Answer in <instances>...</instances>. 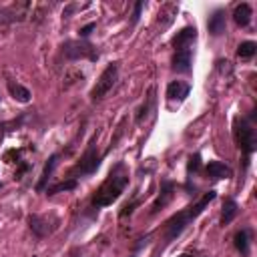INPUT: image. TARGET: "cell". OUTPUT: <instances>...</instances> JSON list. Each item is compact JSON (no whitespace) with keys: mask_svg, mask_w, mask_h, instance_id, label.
Masks as SVG:
<instances>
[{"mask_svg":"<svg viewBox=\"0 0 257 257\" xmlns=\"http://www.w3.org/2000/svg\"><path fill=\"white\" fill-rule=\"evenodd\" d=\"M217 197V191L215 189H211V191H207V193H203V197L201 199H197L193 205H189V207H185L183 211H179V213H175V215H171L167 221H165V225H163V243L157 247V251H155V255L153 257H159L203 211H205V207L213 201Z\"/></svg>","mask_w":257,"mask_h":257,"instance_id":"6da1fadb","label":"cell"},{"mask_svg":"<svg viewBox=\"0 0 257 257\" xmlns=\"http://www.w3.org/2000/svg\"><path fill=\"white\" fill-rule=\"evenodd\" d=\"M128 181H131V173L126 169V165L122 161H118L106 175V179L100 183V187L94 191L92 199H90V215L94 217L100 209L112 205L122 193L124 189L128 187Z\"/></svg>","mask_w":257,"mask_h":257,"instance_id":"7a4b0ae2","label":"cell"},{"mask_svg":"<svg viewBox=\"0 0 257 257\" xmlns=\"http://www.w3.org/2000/svg\"><path fill=\"white\" fill-rule=\"evenodd\" d=\"M233 135L235 143L241 149L243 157L249 159L257 151V131H255V112L245 116H235L233 122Z\"/></svg>","mask_w":257,"mask_h":257,"instance_id":"3957f363","label":"cell"},{"mask_svg":"<svg viewBox=\"0 0 257 257\" xmlns=\"http://www.w3.org/2000/svg\"><path fill=\"white\" fill-rule=\"evenodd\" d=\"M102 159H104V153L98 151V147H96V137H94V139L88 143V147H86V151L82 153V157L78 159V163L72 167L68 179H76V181H78V179H82V177L94 175V173L98 171Z\"/></svg>","mask_w":257,"mask_h":257,"instance_id":"277c9868","label":"cell"},{"mask_svg":"<svg viewBox=\"0 0 257 257\" xmlns=\"http://www.w3.org/2000/svg\"><path fill=\"white\" fill-rule=\"evenodd\" d=\"M116 80H118V62H108L106 68L100 72L96 84H94V86L90 88V92H88L90 102H100V100L112 90V86L116 84Z\"/></svg>","mask_w":257,"mask_h":257,"instance_id":"5b68a950","label":"cell"},{"mask_svg":"<svg viewBox=\"0 0 257 257\" xmlns=\"http://www.w3.org/2000/svg\"><path fill=\"white\" fill-rule=\"evenodd\" d=\"M62 54L68 60H90L96 62L98 60V50L94 44H90L88 40H66L62 44Z\"/></svg>","mask_w":257,"mask_h":257,"instance_id":"8992f818","label":"cell"},{"mask_svg":"<svg viewBox=\"0 0 257 257\" xmlns=\"http://www.w3.org/2000/svg\"><path fill=\"white\" fill-rule=\"evenodd\" d=\"M173 70L179 74H189L193 70V56H195V46H181L173 48Z\"/></svg>","mask_w":257,"mask_h":257,"instance_id":"52a82bcc","label":"cell"},{"mask_svg":"<svg viewBox=\"0 0 257 257\" xmlns=\"http://www.w3.org/2000/svg\"><path fill=\"white\" fill-rule=\"evenodd\" d=\"M175 191H177V183L171 181V179H161V189H159V195L155 197L153 205H151V215H157L161 209H165L173 197H175Z\"/></svg>","mask_w":257,"mask_h":257,"instance_id":"ba28073f","label":"cell"},{"mask_svg":"<svg viewBox=\"0 0 257 257\" xmlns=\"http://www.w3.org/2000/svg\"><path fill=\"white\" fill-rule=\"evenodd\" d=\"M28 227H30V231H32L38 239H44V237L52 235V233L58 229V223H52V225H50L48 217L34 213V215H28Z\"/></svg>","mask_w":257,"mask_h":257,"instance_id":"9c48e42d","label":"cell"},{"mask_svg":"<svg viewBox=\"0 0 257 257\" xmlns=\"http://www.w3.org/2000/svg\"><path fill=\"white\" fill-rule=\"evenodd\" d=\"M207 30L211 36H223L227 32V12L225 8H217L211 12L209 20H207Z\"/></svg>","mask_w":257,"mask_h":257,"instance_id":"30bf717a","label":"cell"},{"mask_svg":"<svg viewBox=\"0 0 257 257\" xmlns=\"http://www.w3.org/2000/svg\"><path fill=\"white\" fill-rule=\"evenodd\" d=\"M205 175L211 181H223V179L233 177V169L229 165H225L223 161H209L205 167Z\"/></svg>","mask_w":257,"mask_h":257,"instance_id":"8fae6325","label":"cell"},{"mask_svg":"<svg viewBox=\"0 0 257 257\" xmlns=\"http://www.w3.org/2000/svg\"><path fill=\"white\" fill-rule=\"evenodd\" d=\"M191 92V84L187 80H171L167 84V98L169 100H177L183 102Z\"/></svg>","mask_w":257,"mask_h":257,"instance_id":"7c38bea8","label":"cell"},{"mask_svg":"<svg viewBox=\"0 0 257 257\" xmlns=\"http://www.w3.org/2000/svg\"><path fill=\"white\" fill-rule=\"evenodd\" d=\"M58 159H60V153H52V155L46 159L44 169H42V173H40V179H38V183H36V191H38V193H42V191L48 187V181H50V177H52V173H54V169H56V165H58Z\"/></svg>","mask_w":257,"mask_h":257,"instance_id":"4fadbf2b","label":"cell"},{"mask_svg":"<svg viewBox=\"0 0 257 257\" xmlns=\"http://www.w3.org/2000/svg\"><path fill=\"white\" fill-rule=\"evenodd\" d=\"M197 28L195 26H183L177 34H175V38H173V48H181V46H195V42H197Z\"/></svg>","mask_w":257,"mask_h":257,"instance_id":"5bb4252c","label":"cell"},{"mask_svg":"<svg viewBox=\"0 0 257 257\" xmlns=\"http://www.w3.org/2000/svg\"><path fill=\"white\" fill-rule=\"evenodd\" d=\"M6 88H8L10 96H12L14 100L22 102V104L30 102V98H32V92H30V90H28L24 84H20L18 80H8V82H6Z\"/></svg>","mask_w":257,"mask_h":257,"instance_id":"9a60e30c","label":"cell"},{"mask_svg":"<svg viewBox=\"0 0 257 257\" xmlns=\"http://www.w3.org/2000/svg\"><path fill=\"white\" fill-rule=\"evenodd\" d=\"M155 108H157V100H155V86H151V88H149V94H147V98H145V102H143V106L137 110L135 122H137V124H141L143 120H147V116H149L151 112H155Z\"/></svg>","mask_w":257,"mask_h":257,"instance_id":"2e32d148","label":"cell"},{"mask_svg":"<svg viewBox=\"0 0 257 257\" xmlns=\"http://www.w3.org/2000/svg\"><path fill=\"white\" fill-rule=\"evenodd\" d=\"M251 16H253V8H251V4H247V2L237 4L235 10H233V20H235V24L241 26V28H245V26L251 24Z\"/></svg>","mask_w":257,"mask_h":257,"instance_id":"e0dca14e","label":"cell"},{"mask_svg":"<svg viewBox=\"0 0 257 257\" xmlns=\"http://www.w3.org/2000/svg\"><path fill=\"white\" fill-rule=\"evenodd\" d=\"M233 245L235 249L241 253V255H249V249H251V229H241L235 233L233 237Z\"/></svg>","mask_w":257,"mask_h":257,"instance_id":"ac0fdd59","label":"cell"},{"mask_svg":"<svg viewBox=\"0 0 257 257\" xmlns=\"http://www.w3.org/2000/svg\"><path fill=\"white\" fill-rule=\"evenodd\" d=\"M237 215H239V205H237V201H235V199H225V201H223V209H221V219H219V223L225 227V225H229Z\"/></svg>","mask_w":257,"mask_h":257,"instance_id":"d6986e66","label":"cell"},{"mask_svg":"<svg viewBox=\"0 0 257 257\" xmlns=\"http://www.w3.org/2000/svg\"><path fill=\"white\" fill-rule=\"evenodd\" d=\"M78 187V181L76 179H64L60 183H54V185H48L44 189L46 195H56V193H66V191H74Z\"/></svg>","mask_w":257,"mask_h":257,"instance_id":"ffe728a7","label":"cell"},{"mask_svg":"<svg viewBox=\"0 0 257 257\" xmlns=\"http://www.w3.org/2000/svg\"><path fill=\"white\" fill-rule=\"evenodd\" d=\"M199 167H201V155L195 153V155L189 157V163H187V189H189V191H191V179H193V175L199 171Z\"/></svg>","mask_w":257,"mask_h":257,"instance_id":"44dd1931","label":"cell"},{"mask_svg":"<svg viewBox=\"0 0 257 257\" xmlns=\"http://www.w3.org/2000/svg\"><path fill=\"white\" fill-rule=\"evenodd\" d=\"M255 52H257V44L253 40H243L237 46V56H241V58H253Z\"/></svg>","mask_w":257,"mask_h":257,"instance_id":"7402d4cb","label":"cell"},{"mask_svg":"<svg viewBox=\"0 0 257 257\" xmlns=\"http://www.w3.org/2000/svg\"><path fill=\"white\" fill-rule=\"evenodd\" d=\"M145 6H147V2H135V6H133V18H131V24L133 26L141 20V12L145 10Z\"/></svg>","mask_w":257,"mask_h":257,"instance_id":"603a6c76","label":"cell"},{"mask_svg":"<svg viewBox=\"0 0 257 257\" xmlns=\"http://www.w3.org/2000/svg\"><path fill=\"white\" fill-rule=\"evenodd\" d=\"M96 28V22H88V24H84L80 30H78V36H80V40H86L90 34H92V30Z\"/></svg>","mask_w":257,"mask_h":257,"instance_id":"cb8c5ba5","label":"cell"},{"mask_svg":"<svg viewBox=\"0 0 257 257\" xmlns=\"http://www.w3.org/2000/svg\"><path fill=\"white\" fill-rule=\"evenodd\" d=\"M139 203H141L139 199H135V201H131V203H126V205H124V207L120 209V213H118V217H120V219H124L126 215H131V213L135 211V207H137Z\"/></svg>","mask_w":257,"mask_h":257,"instance_id":"d4e9b609","label":"cell"},{"mask_svg":"<svg viewBox=\"0 0 257 257\" xmlns=\"http://www.w3.org/2000/svg\"><path fill=\"white\" fill-rule=\"evenodd\" d=\"M16 20V12L14 10H0V22H14Z\"/></svg>","mask_w":257,"mask_h":257,"instance_id":"484cf974","label":"cell"},{"mask_svg":"<svg viewBox=\"0 0 257 257\" xmlns=\"http://www.w3.org/2000/svg\"><path fill=\"white\" fill-rule=\"evenodd\" d=\"M70 257H82L80 249H72V251H70Z\"/></svg>","mask_w":257,"mask_h":257,"instance_id":"4316f807","label":"cell"},{"mask_svg":"<svg viewBox=\"0 0 257 257\" xmlns=\"http://www.w3.org/2000/svg\"><path fill=\"white\" fill-rule=\"evenodd\" d=\"M179 257H193V255H191V253H181Z\"/></svg>","mask_w":257,"mask_h":257,"instance_id":"83f0119b","label":"cell"},{"mask_svg":"<svg viewBox=\"0 0 257 257\" xmlns=\"http://www.w3.org/2000/svg\"><path fill=\"white\" fill-rule=\"evenodd\" d=\"M2 187H4V183H2V181H0V189H2Z\"/></svg>","mask_w":257,"mask_h":257,"instance_id":"f1b7e54d","label":"cell"}]
</instances>
